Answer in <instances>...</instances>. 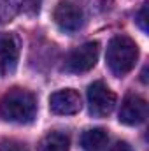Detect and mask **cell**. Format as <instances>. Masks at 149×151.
I'll use <instances>...</instances> for the list:
<instances>
[{
    "mask_svg": "<svg viewBox=\"0 0 149 151\" xmlns=\"http://www.w3.org/2000/svg\"><path fill=\"white\" fill-rule=\"evenodd\" d=\"M109 142V134L105 128H90L81 135V148L84 151H102Z\"/></svg>",
    "mask_w": 149,
    "mask_h": 151,
    "instance_id": "cell-9",
    "label": "cell"
},
{
    "mask_svg": "<svg viewBox=\"0 0 149 151\" xmlns=\"http://www.w3.org/2000/svg\"><path fill=\"white\" fill-rule=\"evenodd\" d=\"M109 151H133V150H132V146H130L128 142H125V141H117L114 146H111V150Z\"/></svg>",
    "mask_w": 149,
    "mask_h": 151,
    "instance_id": "cell-14",
    "label": "cell"
},
{
    "mask_svg": "<svg viewBox=\"0 0 149 151\" xmlns=\"http://www.w3.org/2000/svg\"><path fill=\"white\" fill-rule=\"evenodd\" d=\"M81 107H82L81 95H79V91H75L72 88L58 90V91L51 93V97H49V109L54 114L70 116V114L79 113Z\"/></svg>",
    "mask_w": 149,
    "mask_h": 151,
    "instance_id": "cell-7",
    "label": "cell"
},
{
    "mask_svg": "<svg viewBox=\"0 0 149 151\" xmlns=\"http://www.w3.org/2000/svg\"><path fill=\"white\" fill-rule=\"evenodd\" d=\"M86 97H88V111L95 118H105L116 107V93L104 81H93L88 86Z\"/></svg>",
    "mask_w": 149,
    "mask_h": 151,
    "instance_id": "cell-4",
    "label": "cell"
},
{
    "mask_svg": "<svg viewBox=\"0 0 149 151\" xmlns=\"http://www.w3.org/2000/svg\"><path fill=\"white\" fill-rule=\"evenodd\" d=\"M139 60V46L135 40L126 35H116L107 44L105 62L107 67L116 77L126 76Z\"/></svg>",
    "mask_w": 149,
    "mask_h": 151,
    "instance_id": "cell-2",
    "label": "cell"
},
{
    "mask_svg": "<svg viewBox=\"0 0 149 151\" xmlns=\"http://www.w3.org/2000/svg\"><path fill=\"white\" fill-rule=\"evenodd\" d=\"M135 23L139 25V28H140L144 34H148V4H144V5L140 7V11L137 12Z\"/></svg>",
    "mask_w": 149,
    "mask_h": 151,
    "instance_id": "cell-13",
    "label": "cell"
},
{
    "mask_svg": "<svg viewBox=\"0 0 149 151\" xmlns=\"http://www.w3.org/2000/svg\"><path fill=\"white\" fill-rule=\"evenodd\" d=\"M19 47L21 44L16 34L0 32V69L4 76H9L16 70L19 60Z\"/></svg>",
    "mask_w": 149,
    "mask_h": 151,
    "instance_id": "cell-6",
    "label": "cell"
},
{
    "mask_svg": "<svg viewBox=\"0 0 149 151\" xmlns=\"http://www.w3.org/2000/svg\"><path fill=\"white\" fill-rule=\"evenodd\" d=\"M37 116V99L25 88H12L0 99V118L11 123L27 125Z\"/></svg>",
    "mask_w": 149,
    "mask_h": 151,
    "instance_id": "cell-1",
    "label": "cell"
},
{
    "mask_svg": "<svg viewBox=\"0 0 149 151\" xmlns=\"http://www.w3.org/2000/svg\"><path fill=\"white\" fill-rule=\"evenodd\" d=\"M40 2H42V0H30V7H32V12H34V14L39 12V9H40Z\"/></svg>",
    "mask_w": 149,
    "mask_h": 151,
    "instance_id": "cell-15",
    "label": "cell"
},
{
    "mask_svg": "<svg viewBox=\"0 0 149 151\" xmlns=\"http://www.w3.org/2000/svg\"><path fill=\"white\" fill-rule=\"evenodd\" d=\"M53 18L62 32L75 34L86 23V11L77 0H62L54 9Z\"/></svg>",
    "mask_w": 149,
    "mask_h": 151,
    "instance_id": "cell-3",
    "label": "cell"
},
{
    "mask_svg": "<svg viewBox=\"0 0 149 151\" xmlns=\"http://www.w3.org/2000/svg\"><path fill=\"white\" fill-rule=\"evenodd\" d=\"M0 151H28V146L18 139H2Z\"/></svg>",
    "mask_w": 149,
    "mask_h": 151,
    "instance_id": "cell-12",
    "label": "cell"
},
{
    "mask_svg": "<svg viewBox=\"0 0 149 151\" xmlns=\"http://www.w3.org/2000/svg\"><path fill=\"white\" fill-rule=\"evenodd\" d=\"M70 150V137L65 132H49L46 134L40 142L39 151H69Z\"/></svg>",
    "mask_w": 149,
    "mask_h": 151,
    "instance_id": "cell-10",
    "label": "cell"
},
{
    "mask_svg": "<svg viewBox=\"0 0 149 151\" xmlns=\"http://www.w3.org/2000/svg\"><path fill=\"white\" fill-rule=\"evenodd\" d=\"M98 55H100V44L97 40L84 42V44L77 46L75 49H72L69 53V56L65 58L63 69L67 72H72V74L88 72V70H91L97 65Z\"/></svg>",
    "mask_w": 149,
    "mask_h": 151,
    "instance_id": "cell-5",
    "label": "cell"
},
{
    "mask_svg": "<svg viewBox=\"0 0 149 151\" xmlns=\"http://www.w3.org/2000/svg\"><path fill=\"white\" fill-rule=\"evenodd\" d=\"M25 0H0V25L12 21L23 9Z\"/></svg>",
    "mask_w": 149,
    "mask_h": 151,
    "instance_id": "cell-11",
    "label": "cell"
},
{
    "mask_svg": "<svg viewBox=\"0 0 149 151\" xmlns=\"http://www.w3.org/2000/svg\"><path fill=\"white\" fill-rule=\"evenodd\" d=\"M148 118V102L139 95H128L125 97L121 109H119V121L123 125H140Z\"/></svg>",
    "mask_w": 149,
    "mask_h": 151,
    "instance_id": "cell-8",
    "label": "cell"
}]
</instances>
